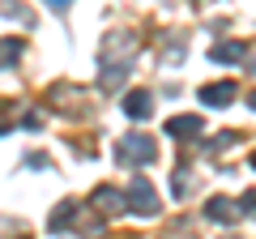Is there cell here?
<instances>
[{
  "label": "cell",
  "mask_w": 256,
  "mask_h": 239,
  "mask_svg": "<svg viewBox=\"0 0 256 239\" xmlns=\"http://www.w3.org/2000/svg\"><path fill=\"white\" fill-rule=\"evenodd\" d=\"M230 94H235V86H210V90H201V98L205 102H214V107H222V102H230Z\"/></svg>",
  "instance_id": "cell-1"
},
{
  "label": "cell",
  "mask_w": 256,
  "mask_h": 239,
  "mask_svg": "<svg viewBox=\"0 0 256 239\" xmlns=\"http://www.w3.org/2000/svg\"><path fill=\"white\" fill-rule=\"evenodd\" d=\"M128 116H137V120H146V116H150V102H146V94H132V98H128Z\"/></svg>",
  "instance_id": "cell-2"
},
{
  "label": "cell",
  "mask_w": 256,
  "mask_h": 239,
  "mask_svg": "<svg viewBox=\"0 0 256 239\" xmlns=\"http://www.w3.org/2000/svg\"><path fill=\"white\" fill-rule=\"evenodd\" d=\"M166 128H171V132H180V137H184V132H192V128H201V120H192V116H184V120H171V124H166Z\"/></svg>",
  "instance_id": "cell-3"
},
{
  "label": "cell",
  "mask_w": 256,
  "mask_h": 239,
  "mask_svg": "<svg viewBox=\"0 0 256 239\" xmlns=\"http://www.w3.org/2000/svg\"><path fill=\"white\" fill-rule=\"evenodd\" d=\"M18 52H22V43H18V38H9V43H0V60H18Z\"/></svg>",
  "instance_id": "cell-4"
}]
</instances>
